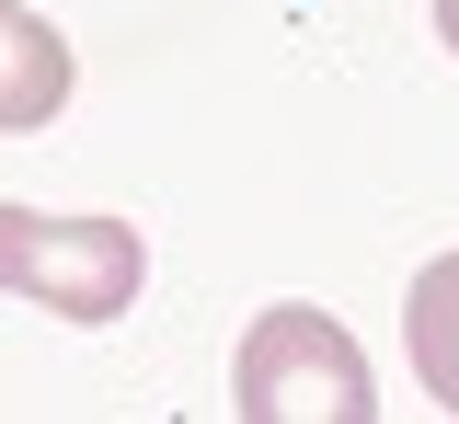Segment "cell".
<instances>
[{"label": "cell", "instance_id": "1", "mask_svg": "<svg viewBox=\"0 0 459 424\" xmlns=\"http://www.w3.org/2000/svg\"><path fill=\"white\" fill-rule=\"evenodd\" d=\"M230 413L241 424H368L379 390H368V356H356V333L333 310L276 299L230 356Z\"/></svg>", "mask_w": 459, "mask_h": 424}, {"label": "cell", "instance_id": "2", "mask_svg": "<svg viewBox=\"0 0 459 424\" xmlns=\"http://www.w3.org/2000/svg\"><path fill=\"white\" fill-rule=\"evenodd\" d=\"M150 287V252L126 218H57V207H0V299H35L57 321H126Z\"/></svg>", "mask_w": 459, "mask_h": 424}, {"label": "cell", "instance_id": "4", "mask_svg": "<svg viewBox=\"0 0 459 424\" xmlns=\"http://www.w3.org/2000/svg\"><path fill=\"white\" fill-rule=\"evenodd\" d=\"M402 344H413V378L459 413V252H437L402 299Z\"/></svg>", "mask_w": 459, "mask_h": 424}, {"label": "cell", "instance_id": "5", "mask_svg": "<svg viewBox=\"0 0 459 424\" xmlns=\"http://www.w3.org/2000/svg\"><path fill=\"white\" fill-rule=\"evenodd\" d=\"M437 35H448V58H459V0H437Z\"/></svg>", "mask_w": 459, "mask_h": 424}, {"label": "cell", "instance_id": "3", "mask_svg": "<svg viewBox=\"0 0 459 424\" xmlns=\"http://www.w3.org/2000/svg\"><path fill=\"white\" fill-rule=\"evenodd\" d=\"M57 115H69V35L47 12L0 0V138H35Z\"/></svg>", "mask_w": 459, "mask_h": 424}]
</instances>
